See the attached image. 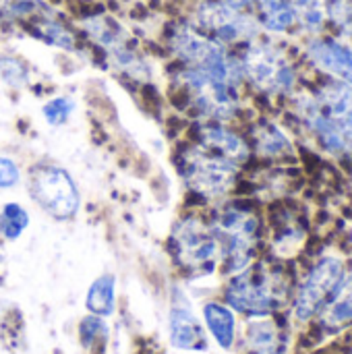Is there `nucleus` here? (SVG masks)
<instances>
[{"instance_id": "dca6fc26", "label": "nucleus", "mask_w": 352, "mask_h": 354, "mask_svg": "<svg viewBox=\"0 0 352 354\" xmlns=\"http://www.w3.org/2000/svg\"><path fill=\"white\" fill-rule=\"evenodd\" d=\"M322 322L330 330L352 324V276L342 280V284L338 286L334 297L328 301V307L322 315Z\"/></svg>"}, {"instance_id": "2eb2a0df", "label": "nucleus", "mask_w": 352, "mask_h": 354, "mask_svg": "<svg viewBox=\"0 0 352 354\" xmlns=\"http://www.w3.org/2000/svg\"><path fill=\"white\" fill-rule=\"evenodd\" d=\"M247 348L249 354H282L284 338L276 328V324L255 322L247 330Z\"/></svg>"}, {"instance_id": "c756f323", "label": "nucleus", "mask_w": 352, "mask_h": 354, "mask_svg": "<svg viewBox=\"0 0 352 354\" xmlns=\"http://www.w3.org/2000/svg\"><path fill=\"white\" fill-rule=\"evenodd\" d=\"M224 2H228V4H232V6H239V8H245V6L253 4L255 0H224Z\"/></svg>"}, {"instance_id": "6ab92c4d", "label": "nucleus", "mask_w": 352, "mask_h": 354, "mask_svg": "<svg viewBox=\"0 0 352 354\" xmlns=\"http://www.w3.org/2000/svg\"><path fill=\"white\" fill-rule=\"evenodd\" d=\"M203 317H205L207 328L214 334L216 342L222 348H230L232 342H234V328H237L232 311L228 307H224V305L207 303L203 307Z\"/></svg>"}, {"instance_id": "a211bd4d", "label": "nucleus", "mask_w": 352, "mask_h": 354, "mask_svg": "<svg viewBox=\"0 0 352 354\" xmlns=\"http://www.w3.org/2000/svg\"><path fill=\"white\" fill-rule=\"evenodd\" d=\"M257 23H261L272 33H284L295 25V12L286 0H255Z\"/></svg>"}, {"instance_id": "f8f14e48", "label": "nucleus", "mask_w": 352, "mask_h": 354, "mask_svg": "<svg viewBox=\"0 0 352 354\" xmlns=\"http://www.w3.org/2000/svg\"><path fill=\"white\" fill-rule=\"evenodd\" d=\"M309 60L340 83L352 85V48L334 37H317L307 44Z\"/></svg>"}, {"instance_id": "5701e85b", "label": "nucleus", "mask_w": 352, "mask_h": 354, "mask_svg": "<svg viewBox=\"0 0 352 354\" xmlns=\"http://www.w3.org/2000/svg\"><path fill=\"white\" fill-rule=\"evenodd\" d=\"M29 226V216L19 203H6L0 212V234L8 241H15Z\"/></svg>"}, {"instance_id": "f257e3e1", "label": "nucleus", "mask_w": 352, "mask_h": 354, "mask_svg": "<svg viewBox=\"0 0 352 354\" xmlns=\"http://www.w3.org/2000/svg\"><path fill=\"white\" fill-rule=\"evenodd\" d=\"M299 112L324 149L334 156L352 149V85L330 83L299 104Z\"/></svg>"}, {"instance_id": "7c9ffc66", "label": "nucleus", "mask_w": 352, "mask_h": 354, "mask_svg": "<svg viewBox=\"0 0 352 354\" xmlns=\"http://www.w3.org/2000/svg\"><path fill=\"white\" fill-rule=\"evenodd\" d=\"M0 261H2V257H0Z\"/></svg>"}, {"instance_id": "4be33fe9", "label": "nucleus", "mask_w": 352, "mask_h": 354, "mask_svg": "<svg viewBox=\"0 0 352 354\" xmlns=\"http://www.w3.org/2000/svg\"><path fill=\"white\" fill-rule=\"evenodd\" d=\"M85 29L89 31V35H91L95 41H100V44H102L104 48H108L110 52L124 48V39H122L120 27H118L116 23H112L110 19H104V17L87 19V21H85Z\"/></svg>"}, {"instance_id": "6e6552de", "label": "nucleus", "mask_w": 352, "mask_h": 354, "mask_svg": "<svg viewBox=\"0 0 352 354\" xmlns=\"http://www.w3.org/2000/svg\"><path fill=\"white\" fill-rule=\"evenodd\" d=\"M195 21L201 33L216 39L218 44H237V41H251L257 31L259 23L243 12V8L232 6L224 0H205L195 10Z\"/></svg>"}, {"instance_id": "c85d7f7f", "label": "nucleus", "mask_w": 352, "mask_h": 354, "mask_svg": "<svg viewBox=\"0 0 352 354\" xmlns=\"http://www.w3.org/2000/svg\"><path fill=\"white\" fill-rule=\"evenodd\" d=\"M81 334H83V344L89 346L93 338H98L100 334H106V326L102 324V319L98 317H87L81 324Z\"/></svg>"}, {"instance_id": "4468645a", "label": "nucleus", "mask_w": 352, "mask_h": 354, "mask_svg": "<svg viewBox=\"0 0 352 354\" xmlns=\"http://www.w3.org/2000/svg\"><path fill=\"white\" fill-rule=\"evenodd\" d=\"M170 342L180 351H203L205 334L193 311L185 305H174L170 311Z\"/></svg>"}, {"instance_id": "423d86ee", "label": "nucleus", "mask_w": 352, "mask_h": 354, "mask_svg": "<svg viewBox=\"0 0 352 354\" xmlns=\"http://www.w3.org/2000/svg\"><path fill=\"white\" fill-rule=\"evenodd\" d=\"M172 251L178 266L191 276L212 274L220 259V245L214 230L197 218H187L174 228Z\"/></svg>"}, {"instance_id": "7ed1b4c3", "label": "nucleus", "mask_w": 352, "mask_h": 354, "mask_svg": "<svg viewBox=\"0 0 352 354\" xmlns=\"http://www.w3.org/2000/svg\"><path fill=\"white\" fill-rule=\"evenodd\" d=\"M170 46L187 64V68L199 71L232 85H239L243 79L241 62L234 60L222 44L191 25H178L170 35Z\"/></svg>"}, {"instance_id": "aec40b11", "label": "nucleus", "mask_w": 352, "mask_h": 354, "mask_svg": "<svg viewBox=\"0 0 352 354\" xmlns=\"http://www.w3.org/2000/svg\"><path fill=\"white\" fill-rule=\"evenodd\" d=\"M295 12V19L311 33L322 31L328 19V0H286Z\"/></svg>"}, {"instance_id": "39448f33", "label": "nucleus", "mask_w": 352, "mask_h": 354, "mask_svg": "<svg viewBox=\"0 0 352 354\" xmlns=\"http://www.w3.org/2000/svg\"><path fill=\"white\" fill-rule=\"evenodd\" d=\"M241 71L257 89L272 95L288 93L297 83V71L288 56L266 41L249 44L241 60Z\"/></svg>"}, {"instance_id": "412c9836", "label": "nucleus", "mask_w": 352, "mask_h": 354, "mask_svg": "<svg viewBox=\"0 0 352 354\" xmlns=\"http://www.w3.org/2000/svg\"><path fill=\"white\" fill-rule=\"evenodd\" d=\"M87 309L95 315H110L114 311V278H98L87 292Z\"/></svg>"}, {"instance_id": "f3484780", "label": "nucleus", "mask_w": 352, "mask_h": 354, "mask_svg": "<svg viewBox=\"0 0 352 354\" xmlns=\"http://www.w3.org/2000/svg\"><path fill=\"white\" fill-rule=\"evenodd\" d=\"M255 147L266 158H286L295 153L288 137L274 122H259L253 131Z\"/></svg>"}, {"instance_id": "9b49d317", "label": "nucleus", "mask_w": 352, "mask_h": 354, "mask_svg": "<svg viewBox=\"0 0 352 354\" xmlns=\"http://www.w3.org/2000/svg\"><path fill=\"white\" fill-rule=\"evenodd\" d=\"M193 104L210 118H230L239 108V85L214 79L193 68H185L180 75Z\"/></svg>"}, {"instance_id": "ddd939ff", "label": "nucleus", "mask_w": 352, "mask_h": 354, "mask_svg": "<svg viewBox=\"0 0 352 354\" xmlns=\"http://www.w3.org/2000/svg\"><path fill=\"white\" fill-rule=\"evenodd\" d=\"M199 145L234 162V164H243L249 160L251 149L247 145V141L243 137H239L237 133L218 127V124H205L199 131Z\"/></svg>"}, {"instance_id": "cd10ccee", "label": "nucleus", "mask_w": 352, "mask_h": 354, "mask_svg": "<svg viewBox=\"0 0 352 354\" xmlns=\"http://www.w3.org/2000/svg\"><path fill=\"white\" fill-rule=\"evenodd\" d=\"M19 180V168L12 160L0 156V189H8L17 185Z\"/></svg>"}, {"instance_id": "1a4fd4ad", "label": "nucleus", "mask_w": 352, "mask_h": 354, "mask_svg": "<svg viewBox=\"0 0 352 354\" xmlns=\"http://www.w3.org/2000/svg\"><path fill=\"white\" fill-rule=\"evenodd\" d=\"M31 197L56 220H68L79 209V191L68 172L58 166L37 168L31 174Z\"/></svg>"}, {"instance_id": "f03ea898", "label": "nucleus", "mask_w": 352, "mask_h": 354, "mask_svg": "<svg viewBox=\"0 0 352 354\" xmlns=\"http://www.w3.org/2000/svg\"><path fill=\"white\" fill-rule=\"evenodd\" d=\"M226 301L232 309L245 315H270L286 301V280L278 270L263 263L245 268L232 278L226 290Z\"/></svg>"}, {"instance_id": "a878e982", "label": "nucleus", "mask_w": 352, "mask_h": 354, "mask_svg": "<svg viewBox=\"0 0 352 354\" xmlns=\"http://www.w3.org/2000/svg\"><path fill=\"white\" fill-rule=\"evenodd\" d=\"M0 77L12 87H21L27 83V71L15 58H0Z\"/></svg>"}, {"instance_id": "b1692460", "label": "nucleus", "mask_w": 352, "mask_h": 354, "mask_svg": "<svg viewBox=\"0 0 352 354\" xmlns=\"http://www.w3.org/2000/svg\"><path fill=\"white\" fill-rule=\"evenodd\" d=\"M37 33L46 41L54 44V46H60V48H73V44H75L73 35L62 25H58L56 21H41V23H37Z\"/></svg>"}, {"instance_id": "bb28decb", "label": "nucleus", "mask_w": 352, "mask_h": 354, "mask_svg": "<svg viewBox=\"0 0 352 354\" xmlns=\"http://www.w3.org/2000/svg\"><path fill=\"white\" fill-rule=\"evenodd\" d=\"M328 17L338 27H349L352 23V2L351 0H330L328 2Z\"/></svg>"}, {"instance_id": "0eeeda50", "label": "nucleus", "mask_w": 352, "mask_h": 354, "mask_svg": "<svg viewBox=\"0 0 352 354\" xmlns=\"http://www.w3.org/2000/svg\"><path fill=\"white\" fill-rule=\"evenodd\" d=\"M183 174L191 191L205 199H218L234 187L239 164L197 145L185 153Z\"/></svg>"}, {"instance_id": "9d476101", "label": "nucleus", "mask_w": 352, "mask_h": 354, "mask_svg": "<svg viewBox=\"0 0 352 354\" xmlns=\"http://www.w3.org/2000/svg\"><path fill=\"white\" fill-rule=\"evenodd\" d=\"M342 280H344V263L340 259L336 257L319 259L299 288V295L295 301L297 319L301 322L311 319L334 297Z\"/></svg>"}, {"instance_id": "393cba45", "label": "nucleus", "mask_w": 352, "mask_h": 354, "mask_svg": "<svg viewBox=\"0 0 352 354\" xmlns=\"http://www.w3.org/2000/svg\"><path fill=\"white\" fill-rule=\"evenodd\" d=\"M46 120L54 127L58 124H64L68 114L73 112V102L68 97H56V100H50L44 108H41Z\"/></svg>"}, {"instance_id": "20e7f679", "label": "nucleus", "mask_w": 352, "mask_h": 354, "mask_svg": "<svg viewBox=\"0 0 352 354\" xmlns=\"http://www.w3.org/2000/svg\"><path fill=\"white\" fill-rule=\"evenodd\" d=\"M214 234L224 255L228 272H243L255 251L259 236V220L243 207H226L214 222Z\"/></svg>"}]
</instances>
